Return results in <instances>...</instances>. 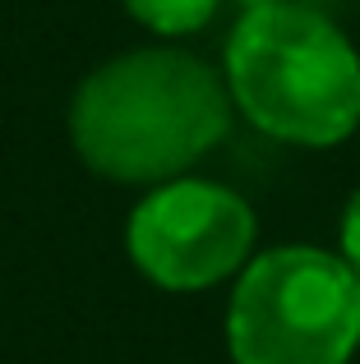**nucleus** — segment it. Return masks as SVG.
Here are the masks:
<instances>
[{"label": "nucleus", "mask_w": 360, "mask_h": 364, "mask_svg": "<svg viewBox=\"0 0 360 364\" xmlns=\"http://www.w3.org/2000/svg\"><path fill=\"white\" fill-rule=\"evenodd\" d=\"M231 129V92L208 60L144 46L97 65L70 102V143L116 185H166Z\"/></svg>", "instance_id": "obj_1"}, {"label": "nucleus", "mask_w": 360, "mask_h": 364, "mask_svg": "<svg viewBox=\"0 0 360 364\" xmlns=\"http://www.w3.org/2000/svg\"><path fill=\"white\" fill-rule=\"evenodd\" d=\"M222 79L254 129L296 148H333L360 124V51L296 0L245 9L226 37Z\"/></svg>", "instance_id": "obj_2"}, {"label": "nucleus", "mask_w": 360, "mask_h": 364, "mask_svg": "<svg viewBox=\"0 0 360 364\" xmlns=\"http://www.w3.org/2000/svg\"><path fill=\"white\" fill-rule=\"evenodd\" d=\"M235 364H346L360 346V282L337 254L282 245L250 258L226 309Z\"/></svg>", "instance_id": "obj_3"}, {"label": "nucleus", "mask_w": 360, "mask_h": 364, "mask_svg": "<svg viewBox=\"0 0 360 364\" xmlns=\"http://www.w3.org/2000/svg\"><path fill=\"white\" fill-rule=\"evenodd\" d=\"M254 208L213 180H166L129 213L134 267L162 291H208L250 263Z\"/></svg>", "instance_id": "obj_4"}, {"label": "nucleus", "mask_w": 360, "mask_h": 364, "mask_svg": "<svg viewBox=\"0 0 360 364\" xmlns=\"http://www.w3.org/2000/svg\"><path fill=\"white\" fill-rule=\"evenodd\" d=\"M120 5L129 9V18L153 28L157 37H185V33H198L217 14L222 0H120Z\"/></svg>", "instance_id": "obj_5"}, {"label": "nucleus", "mask_w": 360, "mask_h": 364, "mask_svg": "<svg viewBox=\"0 0 360 364\" xmlns=\"http://www.w3.org/2000/svg\"><path fill=\"white\" fill-rule=\"evenodd\" d=\"M342 263L351 267L356 282H360V189L351 194V203L342 213Z\"/></svg>", "instance_id": "obj_6"}, {"label": "nucleus", "mask_w": 360, "mask_h": 364, "mask_svg": "<svg viewBox=\"0 0 360 364\" xmlns=\"http://www.w3.org/2000/svg\"><path fill=\"white\" fill-rule=\"evenodd\" d=\"M245 9H254V5H277V0H240Z\"/></svg>", "instance_id": "obj_7"}]
</instances>
